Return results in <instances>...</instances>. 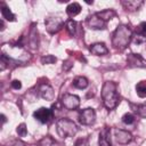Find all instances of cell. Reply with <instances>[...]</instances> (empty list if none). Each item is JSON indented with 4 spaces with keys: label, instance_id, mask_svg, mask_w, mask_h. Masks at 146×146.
Returning a JSON list of instances; mask_svg holds the SVG:
<instances>
[{
    "label": "cell",
    "instance_id": "cell-25",
    "mask_svg": "<svg viewBox=\"0 0 146 146\" xmlns=\"http://www.w3.org/2000/svg\"><path fill=\"white\" fill-rule=\"evenodd\" d=\"M16 131H17V133H18L19 137H25V136L27 135V128H26L25 123H21V124L17 127Z\"/></svg>",
    "mask_w": 146,
    "mask_h": 146
},
{
    "label": "cell",
    "instance_id": "cell-28",
    "mask_svg": "<svg viewBox=\"0 0 146 146\" xmlns=\"http://www.w3.org/2000/svg\"><path fill=\"white\" fill-rule=\"evenodd\" d=\"M5 146H26V145H25V143H24V141H22V140L14 139V140L8 141V143H7Z\"/></svg>",
    "mask_w": 146,
    "mask_h": 146
},
{
    "label": "cell",
    "instance_id": "cell-26",
    "mask_svg": "<svg viewBox=\"0 0 146 146\" xmlns=\"http://www.w3.org/2000/svg\"><path fill=\"white\" fill-rule=\"evenodd\" d=\"M56 60H57L56 57L52 56V55H47V56H43V57L41 58V63H42V64H52V63H55Z\"/></svg>",
    "mask_w": 146,
    "mask_h": 146
},
{
    "label": "cell",
    "instance_id": "cell-15",
    "mask_svg": "<svg viewBox=\"0 0 146 146\" xmlns=\"http://www.w3.org/2000/svg\"><path fill=\"white\" fill-rule=\"evenodd\" d=\"M80 11H81V6H80L78 2H72V3H70V5L66 7V14H67L70 17L76 16L78 14H80Z\"/></svg>",
    "mask_w": 146,
    "mask_h": 146
},
{
    "label": "cell",
    "instance_id": "cell-11",
    "mask_svg": "<svg viewBox=\"0 0 146 146\" xmlns=\"http://www.w3.org/2000/svg\"><path fill=\"white\" fill-rule=\"evenodd\" d=\"M127 63L129 67H146V60L138 54H129Z\"/></svg>",
    "mask_w": 146,
    "mask_h": 146
},
{
    "label": "cell",
    "instance_id": "cell-19",
    "mask_svg": "<svg viewBox=\"0 0 146 146\" xmlns=\"http://www.w3.org/2000/svg\"><path fill=\"white\" fill-rule=\"evenodd\" d=\"M136 91H137V95L140 98H145L146 97V80H141V81H139L137 83Z\"/></svg>",
    "mask_w": 146,
    "mask_h": 146
},
{
    "label": "cell",
    "instance_id": "cell-10",
    "mask_svg": "<svg viewBox=\"0 0 146 146\" xmlns=\"http://www.w3.org/2000/svg\"><path fill=\"white\" fill-rule=\"evenodd\" d=\"M114 136H115V139L119 144L121 145H125V144H129L131 140H132V135L127 131V130H123V129H115L114 130Z\"/></svg>",
    "mask_w": 146,
    "mask_h": 146
},
{
    "label": "cell",
    "instance_id": "cell-2",
    "mask_svg": "<svg viewBox=\"0 0 146 146\" xmlns=\"http://www.w3.org/2000/svg\"><path fill=\"white\" fill-rule=\"evenodd\" d=\"M132 39V31L128 25H119L112 35V46L117 50L125 49Z\"/></svg>",
    "mask_w": 146,
    "mask_h": 146
},
{
    "label": "cell",
    "instance_id": "cell-29",
    "mask_svg": "<svg viewBox=\"0 0 146 146\" xmlns=\"http://www.w3.org/2000/svg\"><path fill=\"white\" fill-rule=\"evenodd\" d=\"M11 87H13L14 89L18 90V89H21V87H22V83H21V81H19V80H14V81L11 82Z\"/></svg>",
    "mask_w": 146,
    "mask_h": 146
},
{
    "label": "cell",
    "instance_id": "cell-22",
    "mask_svg": "<svg viewBox=\"0 0 146 146\" xmlns=\"http://www.w3.org/2000/svg\"><path fill=\"white\" fill-rule=\"evenodd\" d=\"M136 34L138 36H146V22H141L136 29Z\"/></svg>",
    "mask_w": 146,
    "mask_h": 146
},
{
    "label": "cell",
    "instance_id": "cell-27",
    "mask_svg": "<svg viewBox=\"0 0 146 146\" xmlns=\"http://www.w3.org/2000/svg\"><path fill=\"white\" fill-rule=\"evenodd\" d=\"M74 146H89V139L88 138H79L74 143Z\"/></svg>",
    "mask_w": 146,
    "mask_h": 146
},
{
    "label": "cell",
    "instance_id": "cell-18",
    "mask_svg": "<svg viewBox=\"0 0 146 146\" xmlns=\"http://www.w3.org/2000/svg\"><path fill=\"white\" fill-rule=\"evenodd\" d=\"M1 14H2V17L9 22H14L16 18H15V15L11 13V10L5 5V3H1Z\"/></svg>",
    "mask_w": 146,
    "mask_h": 146
},
{
    "label": "cell",
    "instance_id": "cell-21",
    "mask_svg": "<svg viewBox=\"0 0 146 146\" xmlns=\"http://www.w3.org/2000/svg\"><path fill=\"white\" fill-rule=\"evenodd\" d=\"M54 144H55V139L51 138L50 136H46L42 139H40L36 145L38 146H52Z\"/></svg>",
    "mask_w": 146,
    "mask_h": 146
},
{
    "label": "cell",
    "instance_id": "cell-3",
    "mask_svg": "<svg viewBox=\"0 0 146 146\" xmlns=\"http://www.w3.org/2000/svg\"><path fill=\"white\" fill-rule=\"evenodd\" d=\"M56 128H57V132L60 137H73L75 136V133L78 132L79 128L78 125L70 119L63 117L59 119L56 122Z\"/></svg>",
    "mask_w": 146,
    "mask_h": 146
},
{
    "label": "cell",
    "instance_id": "cell-14",
    "mask_svg": "<svg viewBox=\"0 0 146 146\" xmlns=\"http://www.w3.org/2000/svg\"><path fill=\"white\" fill-rule=\"evenodd\" d=\"M144 1L141 0H123L121 1V5L124 7V9L130 10V11H135L137 9H139L143 6Z\"/></svg>",
    "mask_w": 146,
    "mask_h": 146
},
{
    "label": "cell",
    "instance_id": "cell-9",
    "mask_svg": "<svg viewBox=\"0 0 146 146\" xmlns=\"http://www.w3.org/2000/svg\"><path fill=\"white\" fill-rule=\"evenodd\" d=\"M38 91H39L40 97L48 100V102H51L55 98V91H54L52 87L48 83H41L38 87Z\"/></svg>",
    "mask_w": 146,
    "mask_h": 146
},
{
    "label": "cell",
    "instance_id": "cell-7",
    "mask_svg": "<svg viewBox=\"0 0 146 146\" xmlns=\"http://www.w3.org/2000/svg\"><path fill=\"white\" fill-rule=\"evenodd\" d=\"M33 116L40 123H48L52 117V111L47 107H40L33 113Z\"/></svg>",
    "mask_w": 146,
    "mask_h": 146
},
{
    "label": "cell",
    "instance_id": "cell-13",
    "mask_svg": "<svg viewBox=\"0 0 146 146\" xmlns=\"http://www.w3.org/2000/svg\"><path fill=\"white\" fill-rule=\"evenodd\" d=\"M89 51L96 56H104L108 54V49L104 42H96L89 47Z\"/></svg>",
    "mask_w": 146,
    "mask_h": 146
},
{
    "label": "cell",
    "instance_id": "cell-8",
    "mask_svg": "<svg viewBox=\"0 0 146 146\" xmlns=\"http://www.w3.org/2000/svg\"><path fill=\"white\" fill-rule=\"evenodd\" d=\"M87 25L92 30H104L106 27V22H104L97 14H92L87 17Z\"/></svg>",
    "mask_w": 146,
    "mask_h": 146
},
{
    "label": "cell",
    "instance_id": "cell-23",
    "mask_svg": "<svg viewBox=\"0 0 146 146\" xmlns=\"http://www.w3.org/2000/svg\"><path fill=\"white\" fill-rule=\"evenodd\" d=\"M135 121H136V117H135V115L131 114V113H125V114L122 116V122H123L124 124H132Z\"/></svg>",
    "mask_w": 146,
    "mask_h": 146
},
{
    "label": "cell",
    "instance_id": "cell-30",
    "mask_svg": "<svg viewBox=\"0 0 146 146\" xmlns=\"http://www.w3.org/2000/svg\"><path fill=\"white\" fill-rule=\"evenodd\" d=\"M72 66H73V64H71L70 60H65L64 64H63V70H64V71H68Z\"/></svg>",
    "mask_w": 146,
    "mask_h": 146
},
{
    "label": "cell",
    "instance_id": "cell-31",
    "mask_svg": "<svg viewBox=\"0 0 146 146\" xmlns=\"http://www.w3.org/2000/svg\"><path fill=\"white\" fill-rule=\"evenodd\" d=\"M1 119H2V123H5V122L7 121V119H6V116H5L3 114H1Z\"/></svg>",
    "mask_w": 146,
    "mask_h": 146
},
{
    "label": "cell",
    "instance_id": "cell-12",
    "mask_svg": "<svg viewBox=\"0 0 146 146\" xmlns=\"http://www.w3.org/2000/svg\"><path fill=\"white\" fill-rule=\"evenodd\" d=\"M98 146H112L111 141V128L104 127L99 132Z\"/></svg>",
    "mask_w": 146,
    "mask_h": 146
},
{
    "label": "cell",
    "instance_id": "cell-17",
    "mask_svg": "<svg viewBox=\"0 0 146 146\" xmlns=\"http://www.w3.org/2000/svg\"><path fill=\"white\" fill-rule=\"evenodd\" d=\"M88 84H89L88 79L84 76H76L73 80V87H75L78 89H86L88 87Z\"/></svg>",
    "mask_w": 146,
    "mask_h": 146
},
{
    "label": "cell",
    "instance_id": "cell-4",
    "mask_svg": "<svg viewBox=\"0 0 146 146\" xmlns=\"http://www.w3.org/2000/svg\"><path fill=\"white\" fill-rule=\"evenodd\" d=\"M60 103H62L63 107H65L66 110L73 111V110H76L80 106V98L76 95L64 94L60 98Z\"/></svg>",
    "mask_w": 146,
    "mask_h": 146
},
{
    "label": "cell",
    "instance_id": "cell-1",
    "mask_svg": "<svg viewBox=\"0 0 146 146\" xmlns=\"http://www.w3.org/2000/svg\"><path fill=\"white\" fill-rule=\"evenodd\" d=\"M103 104L107 110H114L120 103V96L117 94V86L113 81H106L102 88Z\"/></svg>",
    "mask_w": 146,
    "mask_h": 146
},
{
    "label": "cell",
    "instance_id": "cell-6",
    "mask_svg": "<svg viewBox=\"0 0 146 146\" xmlns=\"http://www.w3.org/2000/svg\"><path fill=\"white\" fill-rule=\"evenodd\" d=\"M44 25H46L47 31L54 34V33H57L62 29V26L64 25V22L56 16H49L44 19Z\"/></svg>",
    "mask_w": 146,
    "mask_h": 146
},
{
    "label": "cell",
    "instance_id": "cell-5",
    "mask_svg": "<svg viewBox=\"0 0 146 146\" xmlns=\"http://www.w3.org/2000/svg\"><path fill=\"white\" fill-rule=\"evenodd\" d=\"M79 121L82 125H91L96 121V112L91 107H87L79 113Z\"/></svg>",
    "mask_w": 146,
    "mask_h": 146
},
{
    "label": "cell",
    "instance_id": "cell-16",
    "mask_svg": "<svg viewBox=\"0 0 146 146\" xmlns=\"http://www.w3.org/2000/svg\"><path fill=\"white\" fill-rule=\"evenodd\" d=\"M104 22H107V21H110V19H112V18H114L115 16H116V11L115 10H113V9H105V10H102V11H98V13H96Z\"/></svg>",
    "mask_w": 146,
    "mask_h": 146
},
{
    "label": "cell",
    "instance_id": "cell-20",
    "mask_svg": "<svg viewBox=\"0 0 146 146\" xmlns=\"http://www.w3.org/2000/svg\"><path fill=\"white\" fill-rule=\"evenodd\" d=\"M76 26H78V24L73 19H68V21L65 22V29L68 32V34L72 35V36L75 35V33H76Z\"/></svg>",
    "mask_w": 146,
    "mask_h": 146
},
{
    "label": "cell",
    "instance_id": "cell-24",
    "mask_svg": "<svg viewBox=\"0 0 146 146\" xmlns=\"http://www.w3.org/2000/svg\"><path fill=\"white\" fill-rule=\"evenodd\" d=\"M135 112H136L139 116H141V117H145V119H146V104L137 105V106H136Z\"/></svg>",
    "mask_w": 146,
    "mask_h": 146
}]
</instances>
